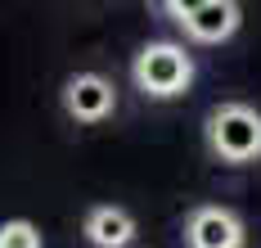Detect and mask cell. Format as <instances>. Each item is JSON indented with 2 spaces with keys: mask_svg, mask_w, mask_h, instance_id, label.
Here are the masks:
<instances>
[{
  "mask_svg": "<svg viewBox=\"0 0 261 248\" xmlns=\"http://www.w3.org/2000/svg\"><path fill=\"white\" fill-rule=\"evenodd\" d=\"M207 144L221 163L261 158V113L248 104H221L207 117Z\"/></svg>",
  "mask_w": 261,
  "mask_h": 248,
  "instance_id": "1",
  "label": "cell"
},
{
  "mask_svg": "<svg viewBox=\"0 0 261 248\" xmlns=\"http://www.w3.org/2000/svg\"><path fill=\"white\" fill-rule=\"evenodd\" d=\"M135 86L144 90V95H153V100H171V95H180L185 86L194 82V63L185 55L180 45H171V41H153V45H144L140 55H135Z\"/></svg>",
  "mask_w": 261,
  "mask_h": 248,
  "instance_id": "2",
  "label": "cell"
},
{
  "mask_svg": "<svg viewBox=\"0 0 261 248\" xmlns=\"http://www.w3.org/2000/svg\"><path fill=\"white\" fill-rule=\"evenodd\" d=\"M171 14L185 23V32L203 45H216V41H230L243 23V9L234 0H198V5H180L171 0Z\"/></svg>",
  "mask_w": 261,
  "mask_h": 248,
  "instance_id": "3",
  "label": "cell"
},
{
  "mask_svg": "<svg viewBox=\"0 0 261 248\" xmlns=\"http://www.w3.org/2000/svg\"><path fill=\"white\" fill-rule=\"evenodd\" d=\"M117 104V90L99 77V72H77L72 82L63 86V109L72 113L77 122H104Z\"/></svg>",
  "mask_w": 261,
  "mask_h": 248,
  "instance_id": "4",
  "label": "cell"
},
{
  "mask_svg": "<svg viewBox=\"0 0 261 248\" xmlns=\"http://www.w3.org/2000/svg\"><path fill=\"white\" fill-rule=\"evenodd\" d=\"M189 248H243V221L230 208H194V217L185 226Z\"/></svg>",
  "mask_w": 261,
  "mask_h": 248,
  "instance_id": "5",
  "label": "cell"
},
{
  "mask_svg": "<svg viewBox=\"0 0 261 248\" xmlns=\"http://www.w3.org/2000/svg\"><path fill=\"white\" fill-rule=\"evenodd\" d=\"M135 235V221L126 208H95L86 217V239L95 248H126Z\"/></svg>",
  "mask_w": 261,
  "mask_h": 248,
  "instance_id": "6",
  "label": "cell"
},
{
  "mask_svg": "<svg viewBox=\"0 0 261 248\" xmlns=\"http://www.w3.org/2000/svg\"><path fill=\"white\" fill-rule=\"evenodd\" d=\"M0 248H41V230L32 221H5L0 226Z\"/></svg>",
  "mask_w": 261,
  "mask_h": 248,
  "instance_id": "7",
  "label": "cell"
}]
</instances>
